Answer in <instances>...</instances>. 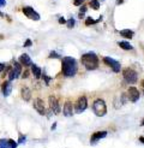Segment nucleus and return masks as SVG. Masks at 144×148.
<instances>
[{
  "mask_svg": "<svg viewBox=\"0 0 144 148\" xmlns=\"http://www.w3.org/2000/svg\"><path fill=\"white\" fill-rule=\"evenodd\" d=\"M61 70L65 77H73L78 70L77 60L73 57H64L61 59Z\"/></svg>",
  "mask_w": 144,
  "mask_h": 148,
  "instance_id": "1",
  "label": "nucleus"
},
{
  "mask_svg": "<svg viewBox=\"0 0 144 148\" xmlns=\"http://www.w3.org/2000/svg\"><path fill=\"white\" fill-rule=\"evenodd\" d=\"M81 62L84 65V68L88 70V71H92V70H96L98 68V57L94 53V52H88V53H84L81 57Z\"/></svg>",
  "mask_w": 144,
  "mask_h": 148,
  "instance_id": "2",
  "label": "nucleus"
},
{
  "mask_svg": "<svg viewBox=\"0 0 144 148\" xmlns=\"http://www.w3.org/2000/svg\"><path fill=\"white\" fill-rule=\"evenodd\" d=\"M92 111L95 116L97 117H103L107 113V106L103 99H96L92 102Z\"/></svg>",
  "mask_w": 144,
  "mask_h": 148,
  "instance_id": "3",
  "label": "nucleus"
},
{
  "mask_svg": "<svg viewBox=\"0 0 144 148\" xmlns=\"http://www.w3.org/2000/svg\"><path fill=\"white\" fill-rule=\"evenodd\" d=\"M122 77H124V79L130 84H134L137 81H138V75H137V72L133 69H130V68L124 69V71H122Z\"/></svg>",
  "mask_w": 144,
  "mask_h": 148,
  "instance_id": "4",
  "label": "nucleus"
},
{
  "mask_svg": "<svg viewBox=\"0 0 144 148\" xmlns=\"http://www.w3.org/2000/svg\"><path fill=\"white\" fill-rule=\"evenodd\" d=\"M103 63H105L106 65L109 66V68H111L115 73L120 72L121 65H120V63H119L118 60H115V59H113V58H111V57H105V58H103Z\"/></svg>",
  "mask_w": 144,
  "mask_h": 148,
  "instance_id": "5",
  "label": "nucleus"
},
{
  "mask_svg": "<svg viewBox=\"0 0 144 148\" xmlns=\"http://www.w3.org/2000/svg\"><path fill=\"white\" fill-rule=\"evenodd\" d=\"M88 107V99L86 97H81L78 100H77V103L75 106V110H76V113H82L86 110Z\"/></svg>",
  "mask_w": 144,
  "mask_h": 148,
  "instance_id": "6",
  "label": "nucleus"
},
{
  "mask_svg": "<svg viewBox=\"0 0 144 148\" xmlns=\"http://www.w3.org/2000/svg\"><path fill=\"white\" fill-rule=\"evenodd\" d=\"M127 97H128V100L132 101V102H137L141 98V93L139 90L137 89L136 87H130L127 89Z\"/></svg>",
  "mask_w": 144,
  "mask_h": 148,
  "instance_id": "7",
  "label": "nucleus"
},
{
  "mask_svg": "<svg viewBox=\"0 0 144 148\" xmlns=\"http://www.w3.org/2000/svg\"><path fill=\"white\" fill-rule=\"evenodd\" d=\"M23 13L25 14L28 18H30V19H33V21H39V19H40V14L36 12V11L33 9V7H30V6L23 7Z\"/></svg>",
  "mask_w": 144,
  "mask_h": 148,
  "instance_id": "8",
  "label": "nucleus"
},
{
  "mask_svg": "<svg viewBox=\"0 0 144 148\" xmlns=\"http://www.w3.org/2000/svg\"><path fill=\"white\" fill-rule=\"evenodd\" d=\"M75 106H73V103H72L71 101H65L64 103V107H62V114L65 117H72L75 113Z\"/></svg>",
  "mask_w": 144,
  "mask_h": 148,
  "instance_id": "9",
  "label": "nucleus"
},
{
  "mask_svg": "<svg viewBox=\"0 0 144 148\" xmlns=\"http://www.w3.org/2000/svg\"><path fill=\"white\" fill-rule=\"evenodd\" d=\"M34 108L37 111V113L41 116H45L46 114V107H45V102H43L42 99L37 98L34 100Z\"/></svg>",
  "mask_w": 144,
  "mask_h": 148,
  "instance_id": "10",
  "label": "nucleus"
},
{
  "mask_svg": "<svg viewBox=\"0 0 144 148\" xmlns=\"http://www.w3.org/2000/svg\"><path fill=\"white\" fill-rule=\"evenodd\" d=\"M48 102H49V111L52 113L56 114L60 112V107H59V103H58V100L55 97H49L48 99Z\"/></svg>",
  "mask_w": 144,
  "mask_h": 148,
  "instance_id": "11",
  "label": "nucleus"
},
{
  "mask_svg": "<svg viewBox=\"0 0 144 148\" xmlns=\"http://www.w3.org/2000/svg\"><path fill=\"white\" fill-rule=\"evenodd\" d=\"M107 136V131H96V132H94V134L91 135L90 137V143L91 145H95L97 143L101 138H105Z\"/></svg>",
  "mask_w": 144,
  "mask_h": 148,
  "instance_id": "12",
  "label": "nucleus"
},
{
  "mask_svg": "<svg viewBox=\"0 0 144 148\" xmlns=\"http://www.w3.org/2000/svg\"><path fill=\"white\" fill-rule=\"evenodd\" d=\"M1 90H3V95L4 97H9L12 92V83L11 81H5L1 86Z\"/></svg>",
  "mask_w": 144,
  "mask_h": 148,
  "instance_id": "13",
  "label": "nucleus"
},
{
  "mask_svg": "<svg viewBox=\"0 0 144 148\" xmlns=\"http://www.w3.org/2000/svg\"><path fill=\"white\" fill-rule=\"evenodd\" d=\"M20 97L24 101H30L31 100V90L28 87H22L20 89Z\"/></svg>",
  "mask_w": 144,
  "mask_h": 148,
  "instance_id": "14",
  "label": "nucleus"
},
{
  "mask_svg": "<svg viewBox=\"0 0 144 148\" xmlns=\"http://www.w3.org/2000/svg\"><path fill=\"white\" fill-rule=\"evenodd\" d=\"M18 62L22 64V65H24V66H31L33 65V60H31V58L29 57L28 54H22L18 59Z\"/></svg>",
  "mask_w": 144,
  "mask_h": 148,
  "instance_id": "15",
  "label": "nucleus"
},
{
  "mask_svg": "<svg viewBox=\"0 0 144 148\" xmlns=\"http://www.w3.org/2000/svg\"><path fill=\"white\" fill-rule=\"evenodd\" d=\"M31 73L35 76L36 79H39V78L42 77V70H41V68H39V66L35 65V64L31 65Z\"/></svg>",
  "mask_w": 144,
  "mask_h": 148,
  "instance_id": "16",
  "label": "nucleus"
},
{
  "mask_svg": "<svg viewBox=\"0 0 144 148\" xmlns=\"http://www.w3.org/2000/svg\"><path fill=\"white\" fill-rule=\"evenodd\" d=\"M119 34L122 36V38H125V39H132L133 38V35H134V33H133V30H130V29H122V30H120L119 32Z\"/></svg>",
  "mask_w": 144,
  "mask_h": 148,
  "instance_id": "17",
  "label": "nucleus"
},
{
  "mask_svg": "<svg viewBox=\"0 0 144 148\" xmlns=\"http://www.w3.org/2000/svg\"><path fill=\"white\" fill-rule=\"evenodd\" d=\"M118 46L120 48H122V49H125V51H132L133 49L132 45L130 42H127V41H119L118 42Z\"/></svg>",
  "mask_w": 144,
  "mask_h": 148,
  "instance_id": "18",
  "label": "nucleus"
},
{
  "mask_svg": "<svg viewBox=\"0 0 144 148\" xmlns=\"http://www.w3.org/2000/svg\"><path fill=\"white\" fill-rule=\"evenodd\" d=\"M102 19V17H100L98 19H94V18H91V17H88L85 19V25H94V24H96V23H98V22Z\"/></svg>",
  "mask_w": 144,
  "mask_h": 148,
  "instance_id": "19",
  "label": "nucleus"
},
{
  "mask_svg": "<svg viewBox=\"0 0 144 148\" xmlns=\"http://www.w3.org/2000/svg\"><path fill=\"white\" fill-rule=\"evenodd\" d=\"M12 65H13V69L17 71L18 75H20V72H22V66H23V65H22L19 62H16V60L12 62Z\"/></svg>",
  "mask_w": 144,
  "mask_h": 148,
  "instance_id": "20",
  "label": "nucleus"
},
{
  "mask_svg": "<svg viewBox=\"0 0 144 148\" xmlns=\"http://www.w3.org/2000/svg\"><path fill=\"white\" fill-rule=\"evenodd\" d=\"M90 3V7L92 10H98L100 9V0H89Z\"/></svg>",
  "mask_w": 144,
  "mask_h": 148,
  "instance_id": "21",
  "label": "nucleus"
},
{
  "mask_svg": "<svg viewBox=\"0 0 144 148\" xmlns=\"http://www.w3.org/2000/svg\"><path fill=\"white\" fill-rule=\"evenodd\" d=\"M19 77V75L17 73V71L14 70V69H12V70H10V72H9V81H13V79H17Z\"/></svg>",
  "mask_w": 144,
  "mask_h": 148,
  "instance_id": "22",
  "label": "nucleus"
},
{
  "mask_svg": "<svg viewBox=\"0 0 144 148\" xmlns=\"http://www.w3.org/2000/svg\"><path fill=\"white\" fill-rule=\"evenodd\" d=\"M86 9H88V7H86L85 5H83V6L81 7V10H79V13H78V17H79V18H84L85 12H86Z\"/></svg>",
  "mask_w": 144,
  "mask_h": 148,
  "instance_id": "23",
  "label": "nucleus"
},
{
  "mask_svg": "<svg viewBox=\"0 0 144 148\" xmlns=\"http://www.w3.org/2000/svg\"><path fill=\"white\" fill-rule=\"evenodd\" d=\"M0 148H9V140L5 138L0 140Z\"/></svg>",
  "mask_w": 144,
  "mask_h": 148,
  "instance_id": "24",
  "label": "nucleus"
},
{
  "mask_svg": "<svg viewBox=\"0 0 144 148\" xmlns=\"http://www.w3.org/2000/svg\"><path fill=\"white\" fill-rule=\"evenodd\" d=\"M66 25L69 29H72L75 25H76V22H75V18H70L67 22H66Z\"/></svg>",
  "mask_w": 144,
  "mask_h": 148,
  "instance_id": "25",
  "label": "nucleus"
},
{
  "mask_svg": "<svg viewBox=\"0 0 144 148\" xmlns=\"http://www.w3.org/2000/svg\"><path fill=\"white\" fill-rule=\"evenodd\" d=\"M49 58H54V59H60L61 58V56L59 54V53H56V52H54V51H52L49 53Z\"/></svg>",
  "mask_w": 144,
  "mask_h": 148,
  "instance_id": "26",
  "label": "nucleus"
},
{
  "mask_svg": "<svg viewBox=\"0 0 144 148\" xmlns=\"http://www.w3.org/2000/svg\"><path fill=\"white\" fill-rule=\"evenodd\" d=\"M18 142L13 141V140H9V148H17Z\"/></svg>",
  "mask_w": 144,
  "mask_h": 148,
  "instance_id": "27",
  "label": "nucleus"
},
{
  "mask_svg": "<svg viewBox=\"0 0 144 148\" xmlns=\"http://www.w3.org/2000/svg\"><path fill=\"white\" fill-rule=\"evenodd\" d=\"M42 78H43V81H45V83H46V84H49V82L52 81V77L47 76L46 73H43V75H42Z\"/></svg>",
  "mask_w": 144,
  "mask_h": 148,
  "instance_id": "28",
  "label": "nucleus"
},
{
  "mask_svg": "<svg viewBox=\"0 0 144 148\" xmlns=\"http://www.w3.org/2000/svg\"><path fill=\"white\" fill-rule=\"evenodd\" d=\"M25 142V135L19 134V140H18V145H23Z\"/></svg>",
  "mask_w": 144,
  "mask_h": 148,
  "instance_id": "29",
  "label": "nucleus"
},
{
  "mask_svg": "<svg viewBox=\"0 0 144 148\" xmlns=\"http://www.w3.org/2000/svg\"><path fill=\"white\" fill-rule=\"evenodd\" d=\"M31 45H33V41L30 39H26L25 42H24V47H30Z\"/></svg>",
  "mask_w": 144,
  "mask_h": 148,
  "instance_id": "30",
  "label": "nucleus"
},
{
  "mask_svg": "<svg viewBox=\"0 0 144 148\" xmlns=\"http://www.w3.org/2000/svg\"><path fill=\"white\" fill-rule=\"evenodd\" d=\"M84 3V0H75V5L76 6H81Z\"/></svg>",
  "mask_w": 144,
  "mask_h": 148,
  "instance_id": "31",
  "label": "nucleus"
},
{
  "mask_svg": "<svg viewBox=\"0 0 144 148\" xmlns=\"http://www.w3.org/2000/svg\"><path fill=\"white\" fill-rule=\"evenodd\" d=\"M66 22H67V21L65 19L64 17H60V18H59V23H60V24H66Z\"/></svg>",
  "mask_w": 144,
  "mask_h": 148,
  "instance_id": "32",
  "label": "nucleus"
},
{
  "mask_svg": "<svg viewBox=\"0 0 144 148\" xmlns=\"http://www.w3.org/2000/svg\"><path fill=\"white\" fill-rule=\"evenodd\" d=\"M5 68H6V66H5V64H3V63H0V72H3V71L5 70Z\"/></svg>",
  "mask_w": 144,
  "mask_h": 148,
  "instance_id": "33",
  "label": "nucleus"
},
{
  "mask_svg": "<svg viewBox=\"0 0 144 148\" xmlns=\"http://www.w3.org/2000/svg\"><path fill=\"white\" fill-rule=\"evenodd\" d=\"M29 76V71H25L24 73H23V75H22V77H23V78H26Z\"/></svg>",
  "mask_w": 144,
  "mask_h": 148,
  "instance_id": "34",
  "label": "nucleus"
},
{
  "mask_svg": "<svg viewBox=\"0 0 144 148\" xmlns=\"http://www.w3.org/2000/svg\"><path fill=\"white\" fill-rule=\"evenodd\" d=\"M6 5V0H0V6H5Z\"/></svg>",
  "mask_w": 144,
  "mask_h": 148,
  "instance_id": "35",
  "label": "nucleus"
},
{
  "mask_svg": "<svg viewBox=\"0 0 144 148\" xmlns=\"http://www.w3.org/2000/svg\"><path fill=\"white\" fill-rule=\"evenodd\" d=\"M55 128H56V123H53V124H52V127H50V129H52V130H55Z\"/></svg>",
  "mask_w": 144,
  "mask_h": 148,
  "instance_id": "36",
  "label": "nucleus"
},
{
  "mask_svg": "<svg viewBox=\"0 0 144 148\" xmlns=\"http://www.w3.org/2000/svg\"><path fill=\"white\" fill-rule=\"evenodd\" d=\"M124 1H125V0H118V1H117V4H118V5H120V4H122Z\"/></svg>",
  "mask_w": 144,
  "mask_h": 148,
  "instance_id": "37",
  "label": "nucleus"
},
{
  "mask_svg": "<svg viewBox=\"0 0 144 148\" xmlns=\"http://www.w3.org/2000/svg\"><path fill=\"white\" fill-rule=\"evenodd\" d=\"M139 141H141V142L144 145V137H143V136H141V137H139Z\"/></svg>",
  "mask_w": 144,
  "mask_h": 148,
  "instance_id": "38",
  "label": "nucleus"
},
{
  "mask_svg": "<svg viewBox=\"0 0 144 148\" xmlns=\"http://www.w3.org/2000/svg\"><path fill=\"white\" fill-rule=\"evenodd\" d=\"M141 86L143 87V89H144V79H143V81H142V82H141Z\"/></svg>",
  "mask_w": 144,
  "mask_h": 148,
  "instance_id": "39",
  "label": "nucleus"
},
{
  "mask_svg": "<svg viewBox=\"0 0 144 148\" xmlns=\"http://www.w3.org/2000/svg\"><path fill=\"white\" fill-rule=\"evenodd\" d=\"M141 125H142V127H144V119H143V121L141 122Z\"/></svg>",
  "mask_w": 144,
  "mask_h": 148,
  "instance_id": "40",
  "label": "nucleus"
},
{
  "mask_svg": "<svg viewBox=\"0 0 144 148\" xmlns=\"http://www.w3.org/2000/svg\"><path fill=\"white\" fill-rule=\"evenodd\" d=\"M0 16H3V13H1V12H0Z\"/></svg>",
  "mask_w": 144,
  "mask_h": 148,
  "instance_id": "41",
  "label": "nucleus"
},
{
  "mask_svg": "<svg viewBox=\"0 0 144 148\" xmlns=\"http://www.w3.org/2000/svg\"><path fill=\"white\" fill-rule=\"evenodd\" d=\"M100 1H103V0H100Z\"/></svg>",
  "mask_w": 144,
  "mask_h": 148,
  "instance_id": "42",
  "label": "nucleus"
}]
</instances>
